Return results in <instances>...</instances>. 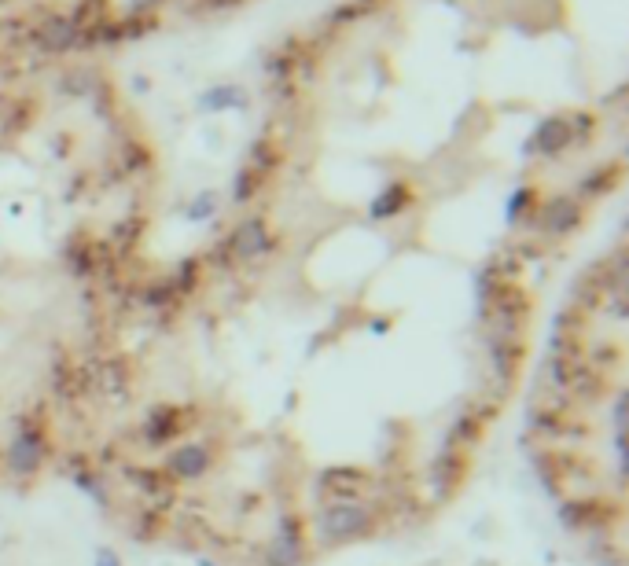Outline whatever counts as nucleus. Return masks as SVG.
I'll use <instances>...</instances> for the list:
<instances>
[{
    "label": "nucleus",
    "instance_id": "3",
    "mask_svg": "<svg viewBox=\"0 0 629 566\" xmlns=\"http://www.w3.org/2000/svg\"><path fill=\"white\" fill-rule=\"evenodd\" d=\"M368 519H372V511L368 508H332L321 519L324 537H328V541H335V537H339V541H343V537H354V533L365 530Z\"/></svg>",
    "mask_w": 629,
    "mask_h": 566
},
{
    "label": "nucleus",
    "instance_id": "2",
    "mask_svg": "<svg viewBox=\"0 0 629 566\" xmlns=\"http://www.w3.org/2000/svg\"><path fill=\"white\" fill-rule=\"evenodd\" d=\"M8 471L12 475H34L37 467L45 464V442H41V434L34 431H19L15 434V442L8 445Z\"/></svg>",
    "mask_w": 629,
    "mask_h": 566
},
{
    "label": "nucleus",
    "instance_id": "1",
    "mask_svg": "<svg viewBox=\"0 0 629 566\" xmlns=\"http://www.w3.org/2000/svg\"><path fill=\"white\" fill-rule=\"evenodd\" d=\"M243 0H0V45L78 52Z\"/></svg>",
    "mask_w": 629,
    "mask_h": 566
}]
</instances>
